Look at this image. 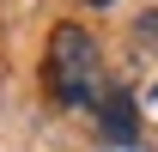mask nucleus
<instances>
[{"mask_svg":"<svg viewBox=\"0 0 158 152\" xmlns=\"http://www.w3.org/2000/svg\"><path fill=\"white\" fill-rule=\"evenodd\" d=\"M85 6H116V0H85Z\"/></svg>","mask_w":158,"mask_h":152,"instance_id":"nucleus-4","label":"nucleus"},{"mask_svg":"<svg viewBox=\"0 0 158 152\" xmlns=\"http://www.w3.org/2000/svg\"><path fill=\"white\" fill-rule=\"evenodd\" d=\"M98 134L110 140V146H134V140H140V103L110 85V91L98 97Z\"/></svg>","mask_w":158,"mask_h":152,"instance_id":"nucleus-2","label":"nucleus"},{"mask_svg":"<svg viewBox=\"0 0 158 152\" xmlns=\"http://www.w3.org/2000/svg\"><path fill=\"white\" fill-rule=\"evenodd\" d=\"M134 43H140V49H152V55H158V6H152V12H140V19H134Z\"/></svg>","mask_w":158,"mask_h":152,"instance_id":"nucleus-3","label":"nucleus"},{"mask_svg":"<svg viewBox=\"0 0 158 152\" xmlns=\"http://www.w3.org/2000/svg\"><path fill=\"white\" fill-rule=\"evenodd\" d=\"M49 91L67 110H98V97L110 85H103V49L91 43V31L61 24L49 37Z\"/></svg>","mask_w":158,"mask_h":152,"instance_id":"nucleus-1","label":"nucleus"}]
</instances>
